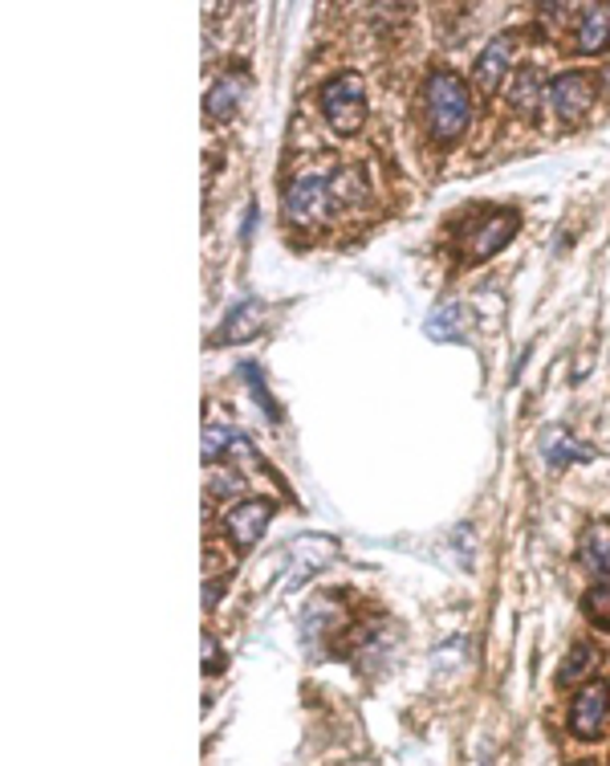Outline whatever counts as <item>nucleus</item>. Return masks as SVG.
I'll return each instance as SVG.
<instances>
[{"label": "nucleus", "instance_id": "obj_19", "mask_svg": "<svg viewBox=\"0 0 610 766\" xmlns=\"http://www.w3.org/2000/svg\"><path fill=\"white\" fill-rule=\"evenodd\" d=\"M583 611L595 628H610V579L595 583V587L583 595Z\"/></svg>", "mask_w": 610, "mask_h": 766}, {"label": "nucleus", "instance_id": "obj_16", "mask_svg": "<svg viewBox=\"0 0 610 766\" xmlns=\"http://www.w3.org/2000/svg\"><path fill=\"white\" fill-rule=\"evenodd\" d=\"M228 453H237V457H249V436L237 433L232 424H204V465L212 461H225Z\"/></svg>", "mask_w": 610, "mask_h": 766}, {"label": "nucleus", "instance_id": "obj_13", "mask_svg": "<svg viewBox=\"0 0 610 766\" xmlns=\"http://www.w3.org/2000/svg\"><path fill=\"white\" fill-rule=\"evenodd\" d=\"M574 49L578 54H602V49H610V9H602V4H590V9H583V16H578V30H574Z\"/></svg>", "mask_w": 610, "mask_h": 766}, {"label": "nucleus", "instance_id": "obj_23", "mask_svg": "<svg viewBox=\"0 0 610 766\" xmlns=\"http://www.w3.org/2000/svg\"><path fill=\"white\" fill-rule=\"evenodd\" d=\"M574 766H598V763H590V758H586V763H574Z\"/></svg>", "mask_w": 610, "mask_h": 766}, {"label": "nucleus", "instance_id": "obj_4", "mask_svg": "<svg viewBox=\"0 0 610 766\" xmlns=\"http://www.w3.org/2000/svg\"><path fill=\"white\" fill-rule=\"evenodd\" d=\"M607 718H610L607 681H602V677L586 681L583 689L574 694V701H569V734L583 738V742H595V738H602Z\"/></svg>", "mask_w": 610, "mask_h": 766}, {"label": "nucleus", "instance_id": "obj_3", "mask_svg": "<svg viewBox=\"0 0 610 766\" xmlns=\"http://www.w3.org/2000/svg\"><path fill=\"white\" fill-rule=\"evenodd\" d=\"M334 208V192L322 172H298L285 184V217L301 229H318Z\"/></svg>", "mask_w": 610, "mask_h": 766}, {"label": "nucleus", "instance_id": "obj_15", "mask_svg": "<svg viewBox=\"0 0 610 766\" xmlns=\"http://www.w3.org/2000/svg\"><path fill=\"white\" fill-rule=\"evenodd\" d=\"M424 331L431 334L436 343H460L464 331H469V315H464V306L460 302H444L427 315Z\"/></svg>", "mask_w": 610, "mask_h": 766}, {"label": "nucleus", "instance_id": "obj_18", "mask_svg": "<svg viewBox=\"0 0 610 766\" xmlns=\"http://www.w3.org/2000/svg\"><path fill=\"white\" fill-rule=\"evenodd\" d=\"M598 668V649L590 640H578L574 649L562 656V668H557V689H569V685H583L590 673Z\"/></svg>", "mask_w": 610, "mask_h": 766}, {"label": "nucleus", "instance_id": "obj_12", "mask_svg": "<svg viewBox=\"0 0 610 766\" xmlns=\"http://www.w3.org/2000/svg\"><path fill=\"white\" fill-rule=\"evenodd\" d=\"M578 563L595 579H610V518L590 522L578 542Z\"/></svg>", "mask_w": 610, "mask_h": 766}, {"label": "nucleus", "instance_id": "obj_6", "mask_svg": "<svg viewBox=\"0 0 610 766\" xmlns=\"http://www.w3.org/2000/svg\"><path fill=\"white\" fill-rule=\"evenodd\" d=\"M269 522H273V502H265V498H241V502L225 514V530H228V538H232V547L253 550L256 542L265 538Z\"/></svg>", "mask_w": 610, "mask_h": 766}, {"label": "nucleus", "instance_id": "obj_11", "mask_svg": "<svg viewBox=\"0 0 610 766\" xmlns=\"http://www.w3.org/2000/svg\"><path fill=\"white\" fill-rule=\"evenodd\" d=\"M261 322H265V306L256 302V298H244L228 310V319L220 322V331H216V347H232V343H244V339H253L261 331Z\"/></svg>", "mask_w": 610, "mask_h": 766}, {"label": "nucleus", "instance_id": "obj_7", "mask_svg": "<svg viewBox=\"0 0 610 766\" xmlns=\"http://www.w3.org/2000/svg\"><path fill=\"white\" fill-rule=\"evenodd\" d=\"M513 54H517V37H513V33H500V37H493V42L484 45L476 66H472V82H476L481 94H488V99L500 94V87L509 82Z\"/></svg>", "mask_w": 610, "mask_h": 766}, {"label": "nucleus", "instance_id": "obj_20", "mask_svg": "<svg viewBox=\"0 0 610 766\" xmlns=\"http://www.w3.org/2000/svg\"><path fill=\"white\" fill-rule=\"evenodd\" d=\"M241 376H244V384H249V391H253L256 408H261V412H265L269 420H281V408H277V400H273L269 388H265V376H261V367H256V363H244Z\"/></svg>", "mask_w": 610, "mask_h": 766}, {"label": "nucleus", "instance_id": "obj_14", "mask_svg": "<svg viewBox=\"0 0 610 766\" xmlns=\"http://www.w3.org/2000/svg\"><path fill=\"white\" fill-rule=\"evenodd\" d=\"M541 94H545V78H541L538 66H521V70L513 73V82H509V106H513V115H538V106H541Z\"/></svg>", "mask_w": 610, "mask_h": 766}, {"label": "nucleus", "instance_id": "obj_9", "mask_svg": "<svg viewBox=\"0 0 610 766\" xmlns=\"http://www.w3.org/2000/svg\"><path fill=\"white\" fill-rule=\"evenodd\" d=\"M244 90H249V73H244V70L220 73V78L212 82V90H208V99H204L208 118H212V123H228V118L241 111Z\"/></svg>", "mask_w": 610, "mask_h": 766}, {"label": "nucleus", "instance_id": "obj_22", "mask_svg": "<svg viewBox=\"0 0 610 766\" xmlns=\"http://www.w3.org/2000/svg\"><path fill=\"white\" fill-rule=\"evenodd\" d=\"M476 766H493V758H488V754H481V763H476Z\"/></svg>", "mask_w": 610, "mask_h": 766}, {"label": "nucleus", "instance_id": "obj_2", "mask_svg": "<svg viewBox=\"0 0 610 766\" xmlns=\"http://www.w3.org/2000/svg\"><path fill=\"white\" fill-rule=\"evenodd\" d=\"M318 102H322V118L334 135H358L367 127V82L358 73H334L322 87Z\"/></svg>", "mask_w": 610, "mask_h": 766}, {"label": "nucleus", "instance_id": "obj_21", "mask_svg": "<svg viewBox=\"0 0 610 766\" xmlns=\"http://www.w3.org/2000/svg\"><path fill=\"white\" fill-rule=\"evenodd\" d=\"M204 673H220V649L212 637H204Z\"/></svg>", "mask_w": 610, "mask_h": 766}, {"label": "nucleus", "instance_id": "obj_1", "mask_svg": "<svg viewBox=\"0 0 610 766\" xmlns=\"http://www.w3.org/2000/svg\"><path fill=\"white\" fill-rule=\"evenodd\" d=\"M424 118L427 135L436 144H456L472 123V94L469 82L452 70H431L424 82Z\"/></svg>", "mask_w": 610, "mask_h": 766}, {"label": "nucleus", "instance_id": "obj_5", "mask_svg": "<svg viewBox=\"0 0 610 766\" xmlns=\"http://www.w3.org/2000/svg\"><path fill=\"white\" fill-rule=\"evenodd\" d=\"M598 73L590 70H566L557 73L554 82H550V106H554V115L569 118H583L598 99Z\"/></svg>", "mask_w": 610, "mask_h": 766}, {"label": "nucleus", "instance_id": "obj_17", "mask_svg": "<svg viewBox=\"0 0 610 766\" xmlns=\"http://www.w3.org/2000/svg\"><path fill=\"white\" fill-rule=\"evenodd\" d=\"M334 555H338V547H334V538H330V535H306L298 547H294V571H298V575H294V583H301L306 575H313V571H318L322 563H330Z\"/></svg>", "mask_w": 610, "mask_h": 766}, {"label": "nucleus", "instance_id": "obj_8", "mask_svg": "<svg viewBox=\"0 0 610 766\" xmlns=\"http://www.w3.org/2000/svg\"><path fill=\"white\" fill-rule=\"evenodd\" d=\"M517 229H521V217H517L513 208L493 213V217H481L476 220V229H469V237H464V253H469L472 261L493 258V253H500V249L509 245Z\"/></svg>", "mask_w": 610, "mask_h": 766}, {"label": "nucleus", "instance_id": "obj_10", "mask_svg": "<svg viewBox=\"0 0 610 766\" xmlns=\"http://www.w3.org/2000/svg\"><path fill=\"white\" fill-rule=\"evenodd\" d=\"M538 453L550 469H566V465H574V461H590V457H595V453L578 445V436L569 433V428H562V424H550V428L538 436Z\"/></svg>", "mask_w": 610, "mask_h": 766}]
</instances>
